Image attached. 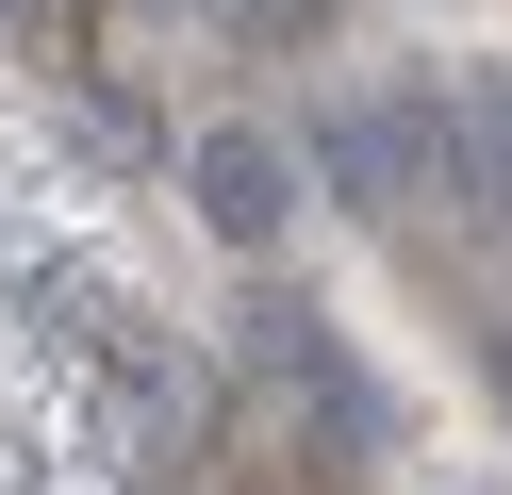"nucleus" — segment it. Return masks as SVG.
I'll list each match as a JSON object with an SVG mask.
<instances>
[{"label":"nucleus","instance_id":"obj_4","mask_svg":"<svg viewBox=\"0 0 512 495\" xmlns=\"http://www.w3.org/2000/svg\"><path fill=\"white\" fill-rule=\"evenodd\" d=\"M446 182H463L479 215H512V83H463V99H446Z\"/></svg>","mask_w":512,"mask_h":495},{"label":"nucleus","instance_id":"obj_1","mask_svg":"<svg viewBox=\"0 0 512 495\" xmlns=\"http://www.w3.org/2000/svg\"><path fill=\"white\" fill-rule=\"evenodd\" d=\"M314 165L347 215H413V198H446V99H331Z\"/></svg>","mask_w":512,"mask_h":495},{"label":"nucleus","instance_id":"obj_2","mask_svg":"<svg viewBox=\"0 0 512 495\" xmlns=\"http://www.w3.org/2000/svg\"><path fill=\"white\" fill-rule=\"evenodd\" d=\"M182 182H199V215L232 231V248H281V215H298V149L248 132V116H215L199 149H182Z\"/></svg>","mask_w":512,"mask_h":495},{"label":"nucleus","instance_id":"obj_3","mask_svg":"<svg viewBox=\"0 0 512 495\" xmlns=\"http://www.w3.org/2000/svg\"><path fill=\"white\" fill-rule=\"evenodd\" d=\"M248 363H265V380H298V396H331V429H347V446H364V429H380V396H364V363L331 347V314H314V297H248Z\"/></svg>","mask_w":512,"mask_h":495},{"label":"nucleus","instance_id":"obj_5","mask_svg":"<svg viewBox=\"0 0 512 495\" xmlns=\"http://www.w3.org/2000/svg\"><path fill=\"white\" fill-rule=\"evenodd\" d=\"M34 17H50V0H0V33H34Z\"/></svg>","mask_w":512,"mask_h":495}]
</instances>
